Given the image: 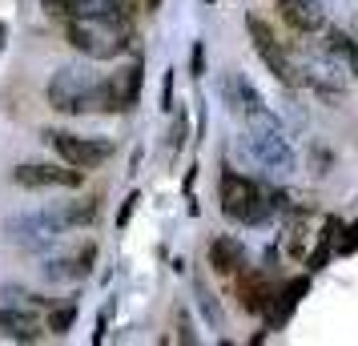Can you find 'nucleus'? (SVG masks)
Here are the masks:
<instances>
[{"instance_id": "1", "label": "nucleus", "mask_w": 358, "mask_h": 346, "mask_svg": "<svg viewBox=\"0 0 358 346\" xmlns=\"http://www.w3.org/2000/svg\"><path fill=\"white\" fill-rule=\"evenodd\" d=\"M49 105L57 113H109V85L85 65H61L49 81Z\"/></svg>"}, {"instance_id": "2", "label": "nucleus", "mask_w": 358, "mask_h": 346, "mask_svg": "<svg viewBox=\"0 0 358 346\" xmlns=\"http://www.w3.org/2000/svg\"><path fill=\"white\" fill-rule=\"evenodd\" d=\"M217 194H222V214H226L229 222H238V226H266L278 210H286V198H282V194L262 189L254 178L234 173V169L222 173Z\"/></svg>"}, {"instance_id": "3", "label": "nucleus", "mask_w": 358, "mask_h": 346, "mask_svg": "<svg viewBox=\"0 0 358 346\" xmlns=\"http://www.w3.org/2000/svg\"><path fill=\"white\" fill-rule=\"evenodd\" d=\"M245 153H250L266 173H278V178H286V173L298 169V153H294L290 137L282 129V121H278L270 109L245 117Z\"/></svg>"}, {"instance_id": "4", "label": "nucleus", "mask_w": 358, "mask_h": 346, "mask_svg": "<svg viewBox=\"0 0 358 346\" xmlns=\"http://www.w3.org/2000/svg\"><path fill=\"white\" fill-rule=\"evenodd\" d=\"M65 41L77 52L93 57V61H113L121 52H129L133 33L117 29V24H109V20H101L93 13V17H81V20H65Z\"/></svg>"}, {"instance_id": "5", "label": "nucleus", "mask_w": 358, "mask_h": 346, "mask_svg": "<svg viewBox=\"0 0 358 346\" xmlns=\"http://www.w3.org/2000/svg\"><path fill=\"white\" fill-rule=\"evenodd\" d=\"M245 33H250V45H254V52L262 57V65L274 73L278 85H286V89H302V69L286 57V49L278 45L274 29H270L258 13H250V17H245Z\"/></svg>"}, {"instance_id": "6", "label": "nucleus", "mask_w": 358, "mask_h": 346, "mask_svg": "<svg viewBox=\"0 0 358 346\" xmlns=\"http://www.w3.org/2000/svg\"><path fill=\"white\" fill-rule=\"evenodd\" d=\"M65 230L69 226H65V217H61L57 206H49V210H33V214H20V217H13V222L4 226L8 242H17L20 250H45V246H52Z\"/></svg>"}, {"instance_id": "7", "label": "nucleus", "mask_w": 358, "mask_h": 346, "mask_svg": "<svg viewBox=\"0 0 358 346\" xmlns=\"http://www.w3.org/2000/svg\"><path fill=\"white\" fill-rule=\"evenodd\" d=\"M45 141L57 149V157L65 165H77V169H93V165L109 161L113 157V141L109 137H81V133H65V129H49Z\"/></svg>"}, {"instance_id": "8", "label": "nucleus", "mask_w": 358, "mask_h": 346, "mask_svg": "<svg viewBox=\"0 0 358 346\" xmlns=\"http://www.w3.org/2000/svg\"><path fill=\"white\" fill-rule=\"evenodd\" d=\"M330 57V52H326ZM302 85H310L326 105H342L346 101V77H342V65L330 57V61H306L302 65Z\"/></svg>"}, {"instance_id": "9", "label": "nucleus", "mask_w": 358, "mask_h": 346, "mask_svg": "<svg viewBox=\"0 0 358 346\" xmlns=\"http://www.w3.org/2000/svg\"><path fill=\"white\" fill-rule=\"evenodd\" d=\"M93 266H97V242H85V246H77L73 254L45 258L41 274H45L49 282H81V278L93 274Z\"/></svg>"}, {"instance_id": "10", "label": "nucleus", "mask_w": 358, "mask_h": 346, "mask_svg": "<svg viewBox=\"0 0 358 346\" xmlns=\"http://www.w3.org/2000/svg\"><path fill=\"white\" fill-rule=\"evenodd\" d=\"M13 182L24 185V189H45V185L77 189L85 182V169H77V165H69V169H61V165H17L13 169Z\"/></svg>"}, {"instance_id": "11", "label": "nucleus", "mask_w": 358, "mask_h": 346, "mask_svg": "<svg viewBox=\"0 0 358 346\" xmlns=\"http://www.w3.org/2000/svg\"><path fill=\"white\" fill-rule=\"evenodd\" d=\"M141 81H145V65H141V57H133L125 69H117L113 77H105L109 85V113H125L137 105L141 97Z\"/></svg>"}, {"instance_id": "12", "label": "nucleus", "mask_w": 358, "mask_h": 346, "mask_svg": "<svg viewBox=\"0 0 358 346\" xmlns=\"http://www.w3.org/2000/svg\"><path fill=\"white\" fill-rule=\"evenodd\" d=\"M222 101L229 105V113L242 117V121L266 109L262 93L250 85V77H245V73H226V77H222Z\"/></svg>"}, {"instance_id": "13", "label": "nucleus", "mask_w": 358, "mask_h": 346, "mask_svg": "<svg viewBox=\"0 0 358 346\" xmlns=\"http://www.w3.org/2000/svg\"><path fill=\"white\" fill-rule=\"evenodd\" d=\"M278 8H282V20L294 33H322L326 29L322 0H278Z\"/></svg>"}, {"instance_id": "14", "label": "nucleus", "mask_w": 358, "mask_h": 346, "mask_svg": "<svg viewBox=\"0 0 358 346\" xmlns=\"http://www.w3.org/2000/svg\"><path fill=\"white\" fill-rule=\"evenodd\" d=\"M0 334L13 338V343H41L45 326L36 322L33 310H20V306H0Z\"/></svg>"}, {"instance_id": "15", "label": "nucleus", "mask_w": 358, "mask_h": 346, "mask_svg": "<svg viewBox=\"0 0 358 346\" xmlns=\"http://www.w3.org/2000/svg\"><path fill=\"white\" fill-rule=\"evenodd\" d=\"M238 298H242V310L266 314V306L274 302L270 278H266V274H250V270H242V274H238Z\"/></svg>"}, {"instance_id": "16", "label": "nucleus", "mask_w": 358, "mask_h": 346, "mask_svg": "<svg viewBox=\"0 0 358 346\" xmlns=\"http://www.w3.org/2000/svg\"><path fill=\"white\" fill-rule=\"evenodd\" d=\"M210 266L217 270V274H242L245 270V250L238 238H213V246H210Z\"/></svg>"}, {"instance_id": "17", "label": "nucleus", "mask_w": 358, "mask_h": 346, "mask_svg": "<svg viewBox=\"0 0 358 346\" xmlns=\"http://www.w3.org/2000/svg\"><path fill=\"white\" fill-rule=\"evenodd\" d=\"M326 52H330L346 73H355V81H358V41L355 36L342 33V29H326Z\"/></svg>"}, {"instance_id": "18", "label": "nucleus", "mask_w": 358, "mask_h": 346, "mask_svg": "<svg viewBox=\"0 0 358 346\" xmlns=\"http://www.w3.org/2000/svg\"><path fill=\"white\" fill-rule=\"evenodd\" d=\"M41 8L52 20H81L97 13V0H41Z\"/></svg>"}, {"instance_id": "19", "label": "nucleus", "mask_w": 358, "mask_h": 346, "mask_svg": "<svg viewBox=\"0 0 358 346\" xmlns=\"http://www.w3.org/2000/svg\"><path fill=\"white\" fill-rule=\"evenodd\" d=\"M194 290H197V306H201V314H206V322H210L213 330H222V306H217V298L206 290V282H194Z\"/></svg>"}, {"instance_id": "20", "label": "nucleus", "mask_w": 358, "mask_h": 346, "mask_svg": "<svg viewBox=\"0 0 358 346\" xmlns=\"http://www.w3.org/2000/svg\"><path fill=\"white\" fill-rule=\"evenodd\" d=\"M77 322V302H69V306H57L49 314V330L52 334H69V326Z\"/></svg>"}, {"instance_id": "21", "label": "nucleus", "mask_w": 358, "mask_h": 346, "mask_svg": "<svg viewBox=\"0 0 358 346\" xmlns=\"http://www.w3.org/2000/svg\"><path fill=\"white\" fill-rule=\"evenodd\" d=\"M4 298H8V306H20V310H45V306H49L41 294H24V290H17V286H8Z\"/></svg>"}, {"instance_id": "22", "label": "nucleus", "mask_w": 358, "mask_h": 346, "mask_svg": "<svg viewBox=\"0 0 358 346\" xmlns=\"http://www.w3.org/2000/svg\"><path fill=\"white\" fill-rule=\"evenodd\" d=\"M189 73H194V77L206 73V45H201V41H194V49H189Z\"/></svg>"}, {"instance_id": "23", "label": "nucleus", "mask_w": 358, "mask_h": 346, "mask_svg": "<svg viewBox=\"0 0 358 346\" xmlns=\"http://www.w3.org/2000/svg\"><path fill=\"white\" fill-rule=\"evenodd\" d=\"M137 201H141V194H129V198H125L121 214H117V230H125V226H129V217H133V210H137Z\"/></svg>"}, {"instance_id": "24", "label": "nucleus", "mask_w": 358, "mask_h": 346, "mask_svg": "<svg viewBox=\"0 0 358 346\" xmlns=\"http://www.w3.org/2000/svg\"><path fill=\"white\" fill-rule=\"evenodd\" d=\"M181 145H185V117L178 113V121H173V133H169V153H178Z\"/></svg>"}, {"instance_id": "25", "label": "nucleus", "mask_w": 358, "mask_h": 346, "mask_svg": "<svg viewBox=\"0 0 358 346\" xmlns=\"http://www.w3.org/2000/svg\"><path fill=\"white\" fill-rule=\"evenodd\" d=\"M358 250V222L346 230V238H338V254H355Z\"/></svg>"}, {"instance_id": "26", "label": "nucleus", "mask_w": 358, "mask_h": 346, "mask_svg": "<svg viewBox=\"0 0 358 346\" xmlns=\"http://www.w3.org/2000/svg\"><path fill=\"white\" fill-rule=\"evenodd\" d=\"M178 330H181V334H178L181 343H197V334L189 330V314H185V310H178Z\"/></svg>"}, {"instance_id": "27", "label": "nucleus", "mask_w": 358, "mask_h": 346, "mask_svg": "<svg viewBox=\"0 0 358 346\" xmlns=\"http://www.w3.org/2000/svg\"><path fill=\"white\" fill-rule=\"evenodd\" d=\"M162 109H173V69L165 73V85H162Z\"/></svg>"}, {"instance_id": "28", "label": "nucleus", "mask_w": 358, "mask_h": 346, "mask_svg": "<svg viewBox=\"0 0 358 346\" xmlns=\"http://www.w3.org/2000/svg\"><path fill=\"white\" fill-rule=\"evenodd\" d=\"M350 36H355V41H358V17H355V24H350Z\"/></svg>"}, {"instance_id": "29", "label": "nucleus", "mask_w": 358, "mask_h": 346, "mask_svg": "<svg viewBox=\"0 0 358 346\" xmlns=\"http://www.w3.org/2000/svg\"><path fill=\"white\" fill-rule=\"evenodd\" d=\"M206 4H213V0H206Z\"/></svg>"}]
</instances>
